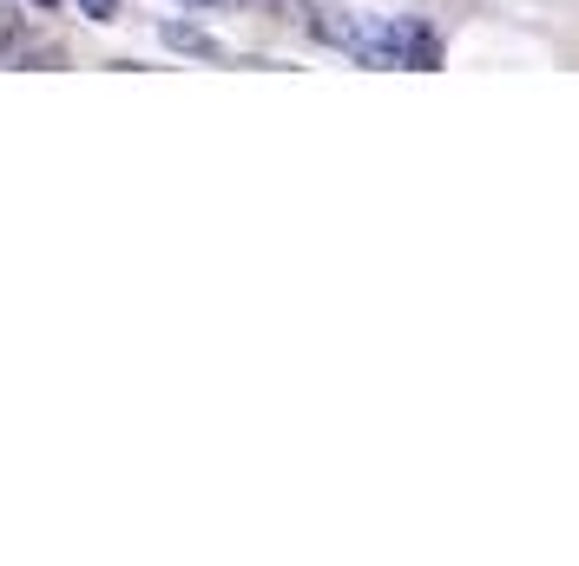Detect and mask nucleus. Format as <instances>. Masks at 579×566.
Instances as JSON below:
<instances>
[{"mask_svg": "<svg viewBox=\"0 0 579 566\" xmlns=\"http://www.w3.org/2000/svg\"><path fill=\"white\" fill-rule=\"evenodd\" d=\"M310 33L323 40V47H336V53H356L362 14H349V7H316V14H310Z\"/></svg>", "mask_w": 579, "mask_h": 566, "instance_id": "2", "label": "nucleus"}, {"mask_svg": "<svg viewBox=\"0 0 579 566\" xmlns=\"http://www.w3.org/2000/svg\"><path fill=\"white\" fill-rule=\"evenodd\" d=\"M79 14H86V20H112L119 7H112V0H79Z\"/></svg>", "mask_w": 579, "mask_h": 566, "instance_id": "6", "label": "nucleus"}, {"mask_svg": "<svg viewBox=\"0 0 579 566\" xmlns=\"http://www.w3.org/2000/svg\"><path fill=\"white\" fill-rule=\"evenodd\" d=\"M224 7H251V0H224Z\"/></svg>", "mask_w": 579, "mask_h": 566, "instance_id": "8", "label": "nucleus"}, {"mask_svg": "<svg viewBox=\"0 0 579 566\" xmlns=\"http://www.w3.org/2000/svg\"><path fill=\"white\" fill-rule=\"evenodd\" d=\"M27 40V14H14V7H0V60Z\"/></svg>", "mask_w": 579, "mask_h": 566, "instance_id": "5", "label": "nucleus"}, {"mask_svg": "<svg viewBox=\"0 0 579 566\" xmlns=\"http://www.w3.org/2000/svg\"><path fill=\"white\" fill-rule=\"evenodd\" d=\"M185 7H218V0H185Z\"/></svg>", "mask_w": 579, "mask_h": 566, "instance_id": "7", "label": "nucleus"}, {"mask_svg": "<svg viewBox=\"0 0 579 566\" xmlns=\"http://www.w3.org/2000/svg\"><path fill=\"white\" fill-rule=\"evenodd\" d=\"M53 60H60V53H53V47H40L33 33H27V40H20L14 53H7V66H20V73H33V66H53Z\"/></svg>", "mask_w": 579, "mask_h": 566, "instance_id": "4", "label": "nucleus"}, {"mask_svg": "<svg viewBox=\"0 0 579 566\" xmlns=\"http://www.w3.org/2000/svg\"><path fill=\"white\" fill-rule=\"evenodd\" d=\"M165 47H172V53H191V60H224V47H218L204 27H191V20H165Z\"/></svg>", "mask_w": 579, "mask_h": 566, "instance_id": "3", "label": "nucleus"}, {"mask_svg": "<svg viewBox=\"0 0 579 566\" xmlns=\"http://www.w3.org/2000/svg\"><path fill=\"white\" fill-rule=\"evenodd\" d=\"M395 60L408 66V73H435L441 66V33L428 27V20H395Z\"/></svg>", "mask_w": 579, "mask_h": 566, "instance_id": "1", "label": "nucleus"}]
</instances>
